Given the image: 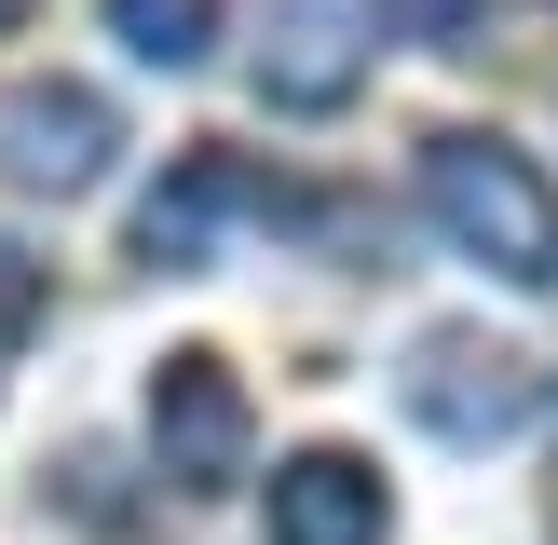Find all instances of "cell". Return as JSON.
<instances>
[{
  "label": "cell",
  "instance_id": "cell-1",
  "mask_svg": "<svg viewBox=\"0 0 558 545\" xmlns=\"http://www.w3.org/2000/svg\"><path fill=\"white\" fill-rule=\"evenodd\" d=\"M423 218L450 232V259H477L490 287H558V178L518 136L450 123L423 136Z\"/></svg>",
  "mask_w": 558,
  "mask_h": 545
},
{
  "label": "cell",
  "instance_id": "cell-2",
  "mask_svg": "<svg viewBox=\"0 0 558 545\" xmlns=\"http://www.w3.org/2000/svg\"><path fill=\"white\" fill-rule=\"evenodd\" d=\"M396 396H409V423L450 436V450H505V436L545 423V368L518 341H490V327H423Z\"/></svg>",
  "mask_w": 558,
  "mask_h": 545
},
{
  "label": "cell",
  "instance_id": "cell-3",
  "mask_svg": "<svg viewBox=\"0 0 558 545\" xmlns=\"http://www.w3.org/2000/svg\"><path fill=\"white\" fill-rule=\"evenodd\" d=\"M245 218H300V191L272 178V164H245V150H178L163 191L136 205V259L150 272H205L218 232H245Z\"/></svg>",
  "mask_w": 558,
  "mask_h": 545
},
{
  "label": "cell",
  "instance_id": "cell-4",
  "mask_svg": "<svg viewBox=\"0 0 558 545\" xmlns=\"http://www.w3.org/2000/svg\"><path fill=\"white\" fill-rule=\"evenodd\" d=\"M109 150H123V123H109L96 82H0V191H41V205H69V191L109 178Z\"/></svg>",
  "mask_w": 558,
  "mask_h": 545
},
{
  "label": "cell",
  "instance_id": "cell-5",
  "mask_svg": "<svg viewBox=\"0 0 558 545\" xmlns=\"http://www.w3.org/2000/svg\"><path fill=\"white\" fill-rule=\"evenodd\" d=\"M245 450H259V409H245V382H232V354H163L150 368V463L178 491H232L245 477Z\"/></svg>",
  "mask_w": 558,
  "mask_h": 545
},
{
  "label": "cell",
  "instance_id": "cell-6",
  "mask_svg": "<svg viewBox=\"0 0 558 545\" xmlns=\"http://www.w3.org/2000/svg\"><path fill=\"white\" fill-rule=\"evenodd\" d=\"M368 41H381V0H272V27H259V109H287V123L354 109Z\"/></svg>",
  "mask_w": 558,
  "mask_h": 545
},
{
  "label": "cell",
  "instance_id": "cell-7",
  "mask_svg": "<svg viewBox=\"0 0 558 545\" xmlns=\"http://www.w3.org/2000/svg\"><path fill=\"white\" fill-rule=\"evenodd\" d=\"M381 477L354 450H300V463H272V545H381Z\"/></svg>",
  "mask_w": 558,
  "mask_h": 545
},
{
  "label": "cell",
  "instance_id": "cell-8",
  "mask_svg": "<svg viewBox=\"0 0 558 545\" xmlns=\"http://www.w3.org/2000/svg\"><path fill=\"white\" fill-rule=\"evenodd\" d=\"M109 41L136 69H205L218 55V0H109Z\"/></svg>",
  "mask_w": 558,
  "mask_h": 545
},
{
  "label": "cell",
  "instance_id": "cell-9",
  "mask_svg": "<svg viewBox=\"0 0 558 545\" xmlns=\"http://www.w3.org/2000/svg\"><path fill=\"white\" fill-rule=\"evenodd\" d=\"M477 14H490V0H381V27H409V41H436V55L477 41Z\"/></svg>",
  "mask_w": 558,
  "mask_h": 545
},
{
  "label": "cell",
  "instance_id": "cell-10",
  "mask_svg": "<svg viewBox=\"0 0 558 545\" xmlns=\"http://www.w3.org/2000/svg\"><path fill=\"white\" fill-rule=\"evenodd\" d=\"M41 300H54V287H41V259H27V245H0V354L41 327Z\"/></svg>",
  "mask_w": 558,
  "mask_h": 545
},
{
  "label": "cell",
  "instance_id": "cell-11",
  "mask_svg": "<svg viewBox=\"0 0 558 545\" xmlns=\"http://www.w3.org/2000/svg\"><path fill=\"white\" fill-rule=\"evenodd\" d=\"M0 27H27V0H0Z\"/></svg>",
  "mask_w": 558,
  "mask_h": 545
}]
</instances>
